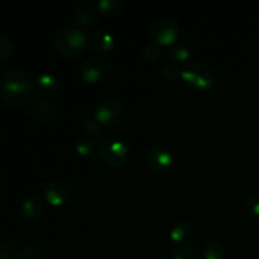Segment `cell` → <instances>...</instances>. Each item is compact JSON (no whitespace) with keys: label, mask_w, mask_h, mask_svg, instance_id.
I'll return each mask as SVG.
<instances>
[{"label":"cell","mask_w":259,"mask_h":259,"mask_svg":"<svg viewBox=\"0 0 259 259\" xmlns=\"http://www.w3.org/2000/svg\"><path fill=\"white\" fill-rule=\"evenodd\" d=\"M179 24L171 18H162L157 20L151 28V38L156 45L169 46L179 38Z\"/></svg>","instance_id":"cell-5"},{"label":"cell","mask_w":259,"mask_h":259,"mask_svg":"<svg viewBox=\"0 0 259 259\" xmlns=\"http://www.w3.org/2000/svg\"><path fill=\"white\" fill-rule=\"evenodd\" d=\"M244 207L249 215L259 218V195H250L244 202Z\"/></svg>","instance_id":"cell-22"},{"label":"cell","mask_w":259,"mask_h":259,"mask_svg":"<svg viewBox=\"0 0 259 259\" xmlns=\"http://www.w3.org/2000/svg\"><path fill=\"white\" fill-rule=\"evenodd\" d=\"M147 164L154 172L163 174L171 169L174 164V156L171 151L164 146H153L148 149L146 154Z\"/></svg>","instance_id":"cell-8"},{"label":"cell","mask_w":259,"mask_h":259,"mask_svg":"<svg viewBox=\"0 0 259 259\" xmlns=\"http://www.w3.org/2000/svg\"><path fill=\"white\" fill-rule=\"evenodd\" d=\"M204 259H224L225 247L219 240H210L202 249Z\"/></svg>","instance_id":"cell-16"},{"label":"cell","mask_w":259,"mask_h":259,"mask_svg":"<svg viewBox=\"0 0 259 259\" xmlns=\"http://www.w3.org/2000/svg\"><path fill=\"white\" fill-rule=\"evenodd\" d=\"M101 161L110 167H120L128 159L129 149L123 141L118 138H105L100 142L98 148Z\"/></svg>","instance_id":"cell-3"},{"label":"cell","mask_w":259,"mask_h":259,"mask_svg":"<svg viewBox=\"0 0 259 259\" xmlns=\"http://www.w3.org/2000/svg\"><path fill=\"white\" fill-rule=\"evenodd\" d=\"M89 45L98 53H106L115 46V39L106 30H94L89 37Z\"/></svg>","instance_id":"cell-11"},{"label":"cell","mask_w":259,"mask_h":259,"mask_svg":"<svg viewBox=\"0 0 259 259\" xmlns=\"http://www.w3.org/2000/svg\"><path fill=\"white\" fill-rule=\"evenodd\" d=\"M161 46L156 45L154 42L148 43L146 45V47L143 48V57L147 62H156L158 61V58L161 57Z\"/></svg>","instance_id":"cell-20"},{"label":"cell","mask_w":259,"mask_h":259,"mask_svg":"<svg viewBox=\"0 0 259 259\" xmlns=\"http://www.w3.org/2000/svg\"><path fill=\"white\" fill-rule=\"evenodd\" d=\"M100 126L101 124L99 123L95 118L85 119V120H83V129L90 134H98V132L100 131Z\"/></svg>","instance_id":"cell-27"},{"label":"cell","mask_w":259,"mask_h":259,"mask_svg":"<svg viewBox=\"0 0 259 259\" xmlns=\"http://www.w3.org/2000/svg\"><path fill=\"white\" fill-rule=\"evenodd\" d=\"M124 106L118 99H104L95 110V119L101 125H114L120 121L123 116Z\"/></svg>","instance_id":"cell-6"},{"label":"cell","mask_w":259,"mask_h":259,"mask_svg":"<svg viewBox=\"0 0 259 259\" xmlns=\"http://www.w3.org/2000/svg\"><path fill=\"white\" fill-rule=\"evenodd\" d=\"M75 149L80 156H90V154H93V152H95L96 143L93 138H90V137L81 136L76 139Z\"/></svg>","instance_id":"cell-18"},{"label":"cell","mask_w":259,"mask_h":259,"mask_svg":"<svg viewBox=\"0 0 259 259\" xmlns=\"http://www.w3.org/2000/svg\"><path fill=\"white\" fill-rule=\"evenodd\" d=\"M89 43L88 35L78 28H66L57 33L55 38V48L58 53L66 57L80 55Z\"/></svg>","instance_id":"cell-2"},{"label":"cell","mask_w":259,"mask_h":259,"mask_svg":"<svg viewBox=\"0 0 259 259\" xmlns=\"http://www.w3.org/2000/svg\"><path fill=\"white\" fill-rule=\"evenodd\" d=\"M15 248L10 243H0V259H15Z\"/></svg>","instance_id":"cell-25"},{"label":"cell","mask_w":259,"mask_h":259,"mask_svg":"<svg viewBox=\"0 0 259 259\" xmlns=\"http://www.w3.org/2000/svg\"><path fill=\"white\" fill-rule=\"evenodd\" d=\"M194 224L191 220H181L172 227L169 238L176 244H185L189 242L194 234Z\"/></svg>","instance_id":"cell-12"},{"label":"cell","mask_w":259,"mask_h":259,"mask_svg":"<svg viewBox=\"0 0 259 259\" xmlns=\"http://www.w3.org/2000/svg\"><path fill=\"white\" fill-rule=\"evenodd\" d=\"M181 77L199 90H207L214 83V75L206 65L196 61L186 62L181 68Z\"/></svg>","instance_id":"cell-4"},{"label":"cell","mask_w":259,"mask_h":259,"mask_svg":"<svg viewBox=\"0 0 259 259\" xmlns=\"http://www.w3.org/2000/svg\"><path fill=\"white\" fill-rule=\"evenodd\" d=\"M108 65L103 58L91 57L83 61L80 67V76L85 82L98 83L105 77Z\"/></svg>","instance_id":"cell-9"},{"label":"cell","mask_w":259,"mask_h":259,"mask_svg":"<svg viewBox=\"0 0 259 259\" xmlns=\"http://www.w3.org/2000/svg\"><path fill=\"white\" fill-rule=\"evenodd\" d=\"M15 259H43L42 253L35 248H25L17 254Z\"/></svg>","instance_id":"cell-24"},{"label":"cell","mask_w":259,"mask_h":259,"mask_svg":"<svg viewBox=\"0 0 259 259\" xmlns=\"http://www.w3.org/2000/svg\"><path fill=\"white\" fill-rule=\"evenodd\" d=\"M123 0H99L96 3V9L105 15L118 14L123 10Z\"/></svg>","instance_id":"cell-17"},{"label":"cell","mask_w":259,"mask_h":259,"mask_svg":"<svg viewBox=\"0 0 259 259\" xmlns=\"http://www.w3.org/2000/svg\"><path fill=\"white\" fill-rule=\"evenodd\" d=\"M171 259H197V258L191 249L181 247V248H177V249L175 250Z\"/></svg>","instance_id":"cell-26"},{"label":"cell","mask_w":259,"mask_h":259,"mask_svg":"<svg viewBox=\"0 0 259 259\" xmlns=\"http://www.w3.org/2000/svg\"><path fill=\"white\" fill-rule=\"evenodd\" d=\"M20 209H22V214L27 219H37L45 211V200L40 196L33 195L22 202Z\"/></svg>","instance_id":"cell-13"},{"label":"cell","mask_w":259,"mask_h":259,"mask_svg":"<svg viewBox=\"0 0 259 259\" xmlns=\"http://www.w3.org/2000/svg\"><path fill=\"white\" fill-rule=\"evenodd\" d=\"M161 75L162 77L166 78V80L174 81L181 75V70H180V67L176 63L168 62L166 63V65H163V67H162L161 70Z\"/></svg>","instance_id":"cell-21"},{"label":"cell","mask_w":259,"mask_h":259,"mask_svg":"<svg viewBox=\"0 0 259 259\" xmlns=\"http://www.w3.org/2000/svg\"><path fill=\"white\" fill-rule=\"evenodd\" d=\"M33 83L22 70L7 71L0 77V98L7 105L19 106L27 103L32 94Z\"/></svg>","instance_id":"cell-1"},{"label":"cell","mask_w":259,"mask_h":259,"mask_svg":"<svg viewBox=\"0 0 259 259\" xmlns=\"http://www.w3.org/2000/svg\"><path fill=\"white\" fill-rule=\"evenodd\" d=\"M73 187L66 180H55L50 182L45 189L46 201L52 206H61L72 197Z\"/></svg>","instance_id":"cell-7"},{"label":"cell","mask_w":259,"mask_h":259,"mask_svg":"<svg viewBox=\"0 0 259 259\" xmlns=\"http://www.w3.org/2000/svg\"><path fill=\"white\" fill-rule=\"evenodd\" d=\"M13 51H14V46H13L12 40L9 38L0 35V61L9 58Z\"/></svg>","instance_id":"cell-23"},{"label":"cell","mask_w":259,"mask_h":259,"mask_svg":"<svg viewBox=\"0 0 259 259\" xmlns=\"http://www.w3.org/2000/svg\"><path fill=\"white\" fill-rule=\"evenodd\" d=\"M72 18V27L73 28H81L83 27H90V25L95 24L98 17H96L95 13L93 10H89L86 8H78L75 12L71 14Z\"/></svg>","instance_id":"cell-14"},{"label":"cell","mask_w":259,"mask_h":259,"mask_svg":"<svg viewBox=\"0 0 259 259\" xmlns=\"http://www.w3.org/2000/svg\"><path fill=\"white\" fill-rule=\"evenodd\" d=\"M35 88L43 95H51L58 89V80L52 73H42L38 76Z\"/></svg>","instance_id":"cell-15"},{"label":"cell","mask_w":259,"mask_h":259,"mask_svg":"<svg viewBox=\"0 0 259 259\" xmlns=\"http://www.w3.org/2000/svg\"><path fill=\"white\" fill-rule=\"evenodd\" d=\"M30 114L39 121H51L57 115V106L47 99H35L30 104Z\"/></svg>","instance_id":"cell-10"},{"label":"cell","mask_w":259,"mask_h":259,"mask_svg":"<svg viewBox=\"0 0 259 259\" xmlns=\"http://www.w3.org/2000/svg\"><path fill=\"white\" fill-rule=\"evenodd\" d=\"M168 56L174 62H186L191 56V52H190L189 48L184 47V46H176V47H172L169 50Z\"/></svg>","instance_id":"cell-19"}]
</instances>
